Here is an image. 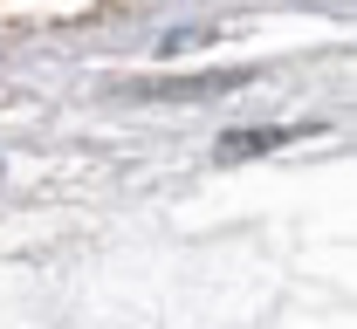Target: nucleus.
Returning <instances> with one entry per match:
<instances>
[]
</instances>
